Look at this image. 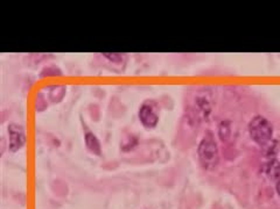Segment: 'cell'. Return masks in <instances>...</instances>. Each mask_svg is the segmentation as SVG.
I'll list each match as a JSON object with an SVG mask.
<instances>
[{
	"label": "cell",
	"instance_id": "obj_1",
	"mask_svg": "<svg viewBox=\"0 0 280 209\" xmlns=\"http://www.w3.org/2000/svg\"><path fill=\"white\" fill-rule=\"evenodd\" d=\"M197 156L198 161H200L202 168L204 170L211 171L218 165V148L211 133H208V135H205L200 142V145H198L197 149Z\"/></svg>",
	"mask_w": 280,
	"mask_h": 209
},
{
	"label": "cell",
	"instance_id": "obj_2",
	"mask_svg": "<svg viewBox=\"0 0 280 209\" xmlns=\"http://www.w3.org/2000/svg\"><path fill=\"white\" fill-rule=\"evenodd\" d=\"M249 133L251 139L256 143L264 145L271 141L273 128H272L271 122L266 118L257 115L249 123Z\"/></svg>",
	"mask_w": 280,
	"mask_h": 209
},
{
	"label": "cell",
	"instance_id": "obj_3",
	"mask_svg": "<svg viewBox=\"0 0 280 209\" xmlns=\"http://www.w3.org/2000/svg\"><path fill=\"white\" fill-rule=\"evenodd\" d=\"M10 133V150L17 152L24 147L26 137H25L24 129L18 125H11L9 127Z\"/></svg>",
	"mask_w": 280,
	"mask_h": 209
},
{
	"label": "cell",
	"instance_id": "obj_4",
	"mask_svg": "<svg viewBox=\"0 0 280 209\" xmlns=\"http://www.w3.org/2000/svg\"><path fill=\"white\" fill-rule=\"evenodd\" d=\"M139 119L146 128H154L158 125L159 116L151 105H143L139 111Z\"/></svg>",
	"mask_w": 280,
	"mask_h": 209
},
{
	"label": "cell",
	"instance_id": "obj_5",
	"mask_svg": "<svg viewBox=\"0 0 280 209\" xmlns=\"http://www.w3.org/2000/svg\"><path fill=\"white\" fill-rule=\"evenodd\" d=\"M211 94L209 93L208 91H204V92H201L200 94L197 95L196 98V101H197V105L198 107L202 112H203V114L208 115L209 112L211 111V104H210V100H209L208 98H210Z\"/></svg>",
	"mask_w": 280,
	"mask_h": 209
},
{
	"label": "cell",
	"instance_id": "obj_6",
	"mask_svg": "<svg viewBox=\"0 0 280 209\" xmlns=\"http://www.w3.org/2000/svg\"><path fill=\"white\" fill-rule=\"evenodd\" d=\"M86 144H87V148L89 149L91 152H94V154L97 156H101V154H102L101 144H99V141L97 140V137H96L94 134H91V133L87 134Z\"/></svg>",
	"mask_w": 280,
	"mask_h": 209
},
{
	"label": "cell",
	"instance_id": "obj_7",
	"mask_svg": "<svg viewBox=\"0 0 280 209\" xmlns=\"http://www.w3.org/2000/svg\"><path fill=\"white\" fill-rule=\"evenodd\" d=\"M266 175L271 180L278 182L280 178V163L277 161V159L268 163L266 168Z\"/></svg>",
	"mask_w": 280,
	"mask_h": 209
},
{
	"label": "cell",
	"instance_id": "obj_8",
	"mask_svg": "<svg viewBox=\"0 0 280 209\" xmlns=\"http://www.w3.org/2000/svg\"><path fill=\"white\" fill-rule=\"evenodd\" d=\"M230 123L228 121H223L221 125H219V130H218V134H219V137H221V140L224 142V141H228L230 135H231V130H230Z\"/></svg>",
	"mask_w": 280,
	"mask_h": 209
},
{
	"label": "cell",
	"instance_id": "obj_9",
	"mask_svg": "<svg viewBox=\"0 0 280 209\" xmlns=\"http://www.w3.org/2000/svg\"><path fill=\"white\" fill-rule=\"evenodd\" d=\"M277 192H278V194L280 196V178H279V180L277 182Z\"/></svg>",
	"mask_w": 280,
	"mask_h": 209
}]
</instances>
